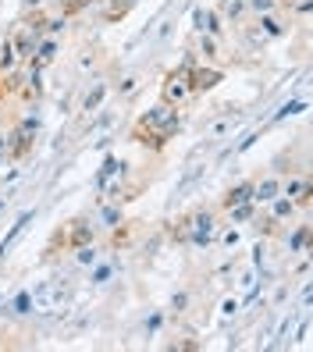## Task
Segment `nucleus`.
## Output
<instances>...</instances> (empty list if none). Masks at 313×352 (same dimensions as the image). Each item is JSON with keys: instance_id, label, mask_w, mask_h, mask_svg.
<instances>
[{"instance_id": "obj_1", "label": "nucleus", "mask_w": 313, "mask_h": 352, "mask_svg": "<svg viewBox=\"0 0 313 352\" xmlns=\"http://www.w3.org/2000/svg\"><path fill=\"white\" fill-rule=\"evenodd\" d=\"M182 132V107H171V103H153L146 114H139L136 118V125H132V142H139V146H146V150H153V153H160L168 142L175 139Z\"/></svg>"}, {"instance_id": "obj_2", "label": "nucleus", "mask_w": 313, "mask_h": 352, "mask_svg": "<svg viewBox=\"0 0 313 352\" xmlns=\"http://www.w3.org/2000/svg\"><path fill=\"white\" fill-rule=\"evenodd\" d=\"M196 60H199L196 50H189L168 75H164V82H160V100L164 103H171V107H189V103L196 100L193 89H189V68L196 65Z\"/></svg>"}, {"instance_id": "obj_3", "label": "nucleus", "mask_w": 313, "mask_h": 352, "mask_svg": "<svg viewBox=\"0 0 313 352\" xmlns=\"http://www.w3.org/2000/svg\"><path fill=\"white\" fill-rule=\"evenodd\" d=\"M36 135H39V114H25L18 125L0 139V146H4V157L11 164H25L32 157V146H36Z\"/></svg>"}, {"instance_id": "obj_4", "label": "nucleus", "mask_w": 313, "mask_h": 352, "mask_svg": "<svg viewBox=\"0 0 313 352\" xmlns=\"http://www.w3.org/2000/svg\"><path fill=\"white\" fill-rule=\"evenodd\" d=\"M29 299H32V314L36 317H54V314H65L72 292L61 288L57 281H39L36 288H29Z\"/></svg>"}, {"instance_id": "obj_5", "label": "nucleus", "mask_w": 313, "mask_h": 352, "mask_svg": "<svg viewBox=\"0 0 313 352\" xmlns=\"http://www.w3.org/2000/svg\"><path fill=\"white\" fill-rule=\"evenodd\" d=\"M292 32V11H270V14H257V22L249 25V43L263 47V43H274V39Z\"/></svg>"}, {"instance_id": "obj_6", "label": "nucleus", "mask_w": 313, "mask_h": 352, "mask_svg": "<svg viewBox=\"0 0 313 352\" xmlns=\"http://www.w3.org/2000/svg\"><path fill=\"white\" fill-rule=\"evenodd\" d=\"M185 224H189V245L196 250H206L214 242V232H217V214L211 206H196L193 214H185Z\"/></svg>"}, {"instance_id": "obj_7", "label": "nucleus", "mask_w": 313, "mask_h": 352, "mask_svg": "<svg viewBox=\"0 0 313 352\" xmlns=\"http://www.w3.org/2000/svg\"><path fill=\"white\" fill-rule=\"evenodd\" d=\"M242 114L235 107H224L221 114H214L211 121L203 125V142H221V139H232V132L239 129Z\"/></svg>"}, {"instance_id": "obj_8", "label": "nucleus", "mask_w": 313, "mask_h": 352, "mask_svg": "<svg viewBox=\"0 0 313 352\" xmlns=\"http://www.w3.org/2000/svg\"><path fill=\"white\" fill-rule=\"evenodd\" d=\"M221 82H224V68L203 65V60H196V65L189 68V89H193V96H203V93L217 89Z\"/></svg>"}, {"instance_id": "obj_9", "label": "nucleus", "mask_w": 313, "mask_h": 352, "mask_svg": "<svg viewBox=\"0 0 313 352\" xmlns=\"http://www.w3.org/2000/svg\"><path fill=\"white\" fill-rule=\"evenodd\" d=\"M65 239H68V250H78V245H89L96 239V228L89 224V217H72L65 228Z\"/></svg>"}, {"instance_id": "obj_10", "label": "nucleus", "mask_w": 313, "mask_h": 352, "mask_svg": "<svg viewBox=\"0 0 313 352\" xmlns=\"http://www.w3.org/2000/svg\"><path fill=\"white\" fill-rule=\"evenodd\" d=\"M193 32H211V36L221 39L224 22H221L217 8H193Z\"/></svg>"}, {"instance_id": "obj_11", "label": "nucleus", "mask_w": 313, "mask_h": 352, "mask_svg": "<svg viewBox=\"0 0 313 352\" xmlns=\"http://www.w3.org/2000/svg\"><path fill=\"white\" fill-rule=\"evenodd\" d=\"M32 217H36V210H22V214H18V217L11 221V228L4 232V239H0V263H4V256L11 253V245H14L18 239H22V232L32 224Z\"/></svg>"}, {"instance_id": "obj_12", "label": "nucleus", "mask_w": 313, "mask_h": 352, "mask_svg": "<svg viewBox=\"0 0 313 352\" xmlns=\"http://www.w3.org/2000/svg\"><path fill=\"white\" fill-rule=\"evenodd\" d=\"M107 96H111V86L100 78V82H93V86L86 89V96H82V103H78V111L86 114V118H93L103 107V100H107Z\"/></svg>"}, {"instance_id": "obj_13", "label": "nucleus", "mask_w": 313, "mask_h": 352, "mask_svg": "<svg viewBox=\"0 0 313 352\" xmlns=\"http://www.w3.org/2000/svg\"><path fill=\"white\" fill-rule=\"evenodd\" d=\"M274 196H281V178H278V175H263V178L253 182V203H257V206L270 203Z\"/></svg>"}, {"instance_id": "obj_14", "label": "nucleus", "mask_w": 313, "mask_h": 352, "mask_svg": "<svg viewBox=\"0 0 313 352\" xmlns=\"http://www.w3.org/2000/svg\"><path fill=\"white\" fill-rule=\"evenodd\" d=\"M57 50H61L57 36H43V39L36 43V50H32V65H39V68L54 65V60H57ZM25 65H29V60H25Z\"/></svg>"}, {"instance_id": "obj_15", "label": "nucleus", "mask_w": 313, "mask_h": 352, "mask_svg": "<svg viewBox=\"0 0 313 352\" xmlns=\"http://www.w3.org/2000/svg\"><path fill=\"white\" fill-rule=\"evenodd\" d=\"M239 203H253V178H242L239 185H232V189L221 196V210H228V206H239Z\"/></svg>"}, {"instance_id": "obj_16", "label": "nucleus", "mask_w": 313, "mask_h": 352, "mask_svg": "<svg viewBox=\"0 0 313 352\" xmlns=\"http://www.w3.org/2000/svg\"><path fill=\"white\" fill-rule=\"evenodd\" d=\"M306 107H310V103H306V96H292V100H285L281 107H278L274 114L267 118V125H278V121H285V118H296V114H303Z\"/></svg>"}, {"instance_id": "obj_17", "label": "nucleus", "mask_w": 313, "mask_h": 352, "mask_svg": "<svg viewBox=\"0 0 313 352\" xmlns=\"http://www.w3.org/2000/svg\"><path fill=\"white\" fill-rule=\"evenodd\" d=\"M114 175H125V164H121L114 153H107V157H103V164H100V171H96V192H100Z\"/></svg>"}, {"instance_id": "obj_18", "label": "nucleus", "mask_w": 313, "mask_h": 352, "mask_svg": "<svg viewBox=\"0 0 313 352\" xmlns=\"http://www.w3.org/2000/svg\"><path fill=\"white\" fill-rule=\"evenodd\" d=\"M267 206H270V210H267V214H270V217H274L278 224H285V221H292V217H296V203H292L288 196H274V199H270Z\"/></svg>"}, {"instance_id": "obj_19", "label": "nucleus", "mask_w": 313, "mask_h": 352, "mask_svg": "<svg viewBox=\"0 0 313 352\" xmlns=\"http://www.w3.org/2000/svg\"><path fill=\"white\" fill-rule=\"evenodd\" d=\"M100 221H103V228H111V232H118V228H125V214H121V203H103L100 206Z\"/></svg>"}, {"instance_id": "obj_20", "label": "nucleus", "mask_w": 313, "mask_h": 352, "mask_svg": "<svg viewBox=\"0 0 313 352\" xmlns=\"http://www.w3.org/2000/svg\"><path fill=\"white\" fill-rule=\"evenodd\" d=\"M306 189H310V178H303V175H288V178H281V196H288L292 203H296Z\"/></svg>"}, {"instance_id": "obj_21", "label": "nucleus", "mask_w": 313, "mask_h": 352, "mask_svg": "<svg viewBox=\"0 0 313 352\" xmlns=\"http://www.w3.org/2000/svg\"><path fill=\"white\" fill-rule=\"evenodd\" d=\"M288 253H310V224H299L292 235H285Z\"/></svg>"}, {"instance_id": "obj_22", "label": "nucleus", "mask_w": 313, "mask_h": 352, "mask_svg": "<svg viewBox=\"0 0 313 352\" xmlns=\"http://www.w3.org/2000/svg\"><path fill=\"white\" fill-rule=\"evenodd\" d=\"M217 14H221V22H242L246 18V0H221Z\"/></svg>"}, {"instance_id": "obj_23", "label": "nucleus", "mask_w": 313, "mask_h": 352, "mask_svg": "<svg viewBox=\"0 0 313 352\" xmlns=\"http://www.w3.org/2000/svg\"><path fill=\"white\" fill-rule=\"evenodd\" d=\"M196 54H203V60H214V57L221 54L217 36H211V32H196Z\"/></svg>"}, {"instance_id": "obj_24", "label": "nucleus", "mask_w": 313, "mask_h": 352, "mask_svg": "<svg viewBox=\"0 0 313 352\" xmlns=\"http://www.w3.org/2000/svg\"><path fill=\"white\" fill-rule=\"evenodd\" d=\"M111 278H114V263H111V260H96V263L89 267V285L100 288V285H107Z\"/></svg>"}, {"instance_id": "obj_25", "label": "nucleus", "mask_w": 313, "mask_h": 352, "mask_svg": "<svg viewBox=\"0 0 313 352\" xmlns=\"http://www.w3.org/2000/svg\"><path fill=\"white\" fill-rule=\"evenodd\" d=\"M257 210H260V206L257 203H239V206H228V217H232V224H249V221H253L257 217Z\"/></svg>"}, {"instance_id": "obj_26", "label": "nucleus", "mask_w": 313, "mask_h": 352, "mask_svg": "<svg viewBox=\"0 0 313 352\" xmlns=\"http://www.w3.org/2000/svg\"><path fill=\"white\" fill-rule=\"evenodd\" d=\"M136 4H139V0H111V8L103 11V22H107V25H111V22H121V18L129 14Z\"/></svg>"}, {"instance_id": "obj_27", "label": "nucleus", "mask_w": 313, "mask_h": 352, "mask_svg": "<svg viewBox=\"0 0 313 352\" xmlns=\"http://www.w3.org/2000/svg\"><path fill=\"white\" fill-rule=\"evenodd\" d=\"M22 60H18V54H14V47H11V36L0 43V75H8V72H14Z\"/></svg>"}, {"instance_id": "obj_28", "label": "nucleus", "mask_w": 313, "mask_h": 352, "mask_svg": "<svg viewBox=\"0 0 313 352\" xmlns=\"http://www.w3.org/2000/svg\"><path fill=\"white\" fill-rule=\"evenodd\" d=\"M285 4H281V0H246V11L249 14H270V11H281Z\"/></svg>"}, {"instance_id": "obj_29", "label": "nucleus", "mask_w": 313, "mask_h": 352, "mask_svg": "<svg viewBox=\"0 0 313 352\" xmlns=\"http://www.w3.org/2000/svg\"><path fill=\"white\" fill-rule=\"evenodd\" d=\"M75 253V260L82 263V267H93L96 260H100V250H96V245L89 242V245H78V250H72Z\"/></svg>"}, {"instance_id": "obj_30", "label": "nucleus", "mask_w": 313, "mask_h": 352, "mask_svg": "<svg viewBox=\"0 0 313 352\" xmlns=\"http://www.w3.org/2000/svg\"><path fill=\"white\" fill-rule=\"evenodd\" d=\"M139 82H142V78H139L136 72H132V75H125V78L118 82V100H125V96H132V93L139 89Z\"/></svg>"}, {"instance_id": "obj_31", "label": "nucleus", "mask_w": 313, "mask_h": 352, "mask_svg": "<svg viewBox=\"0 0 313 352\" xmlns=\"http://www.w3.org/2000/svg\"><path fill=\"white\" fill-rule=\"evenodd\" d=\"M89 4H93V0H61V14H65V18H75V14L86 11Z\"/></svg>"}, {"instance_id": "obj_32", "label": "nucleus", "mask_w": 313, "mask_h": 352, "mask_svg": "<svg viewBox=\"0 0 313 352\" xmlns=\"http://www.w3.org/2000/svg\"><path fill=\"white\" fill-rule=\"evenodd\" d=\"M171 242H178V245H189V224H185V217H178L175 221V228H171Z\"/></svg>"}, {"instance_id": "obj_33", "label": "nucleus", "mask_w": 313, "mask_h": 352, "mask_svg": "<svg viewBox=\"0 0 313 352\" xmlns=\"http://www.w3.org/2000/svg\"><path fill=\"white\" fill-rule=\"evenodd\" d=\"M11 314H18V317L32 314V299H29V292H18V296H14V302H11Z\"/></svg>"}, {"instance_id": "obj_34", "label": "nucleus", "mask_w": 313, "mask_h": 352, "mask_svg": "<svg viewBox=\"0 0 313 352\" xmlns=\"http://www.w3.org/2000/svg\"><path fill=\"white\" fill-rule=\"evenodd\" d=\"M239 242H242V232H239V224H235V228H224V232H221V245H224V250H235Z\"/></svg>"}, {"instance_id": "obj_35", "label": "nucleus", "mask_w": 313, "mask_h": 352, "mask_svg": "<svg viewBox=\"0 0 313 352\" xmlns=\"http://www.w3.org/2000/svg\"><path fill=\"white\" fill-rule=\"evenodd\" d=\"M260 132H263V129H253V132H246L239 146H232V153H246V150H249V146H253V142L260 139Z\"/></svg>"}, {"instance_id": "obj_36", "label": "nucleus", "mask_w": 313, "mask_h": 352, "mask_svg": "<svg viewBox=\"0 0 313 352\" xmlns=\"http://www.w3.org/2000/svg\"><path fill=\"white\" fill-rule=\"evenodd\" d=\"M253 267H257V271H263V267H267V245L263 242L253 245Z\"/></svg>"}, {"instance_id": "obj_37", "label": "nucleus", "mask_w": 313, "mask_h": 352, "mask_svg": "<svg viewBox=\"0 0 313 352\" xmlns=\"http://www.w3.org/2000/svg\"><path fill=\"white\" fill-rule=\"evenodd\" d=\"M160 324H164V314L157 309V314H150V320H146V338H153L157 331H160Z\"/></svg>"}, {"instance_id": "obj_38", "label": "nucleus", "mask_w": 313, "mask_h": 352, "mask_svg": "<svg viewBox=\"0 0 313 352\" xmlns=\"http://www.w3.org/2000/svg\"><path fill=\"white\" fill-rule=\"evenodd\" d=\"M185 306H189V292H178V296L171 299V314L182 317V314H185Z\"/></svg>"}, {"instance_id": "obj_39", "label": "nucleus", "mask_w": 313, "mask_h": 352, "mask_svg": "<svg viewBox=\"0 0 313 352\" xmlns=\"http://www.w3.org/2000/svg\"><path fill=\"white\" fill-rule=\"evenodd\" d=\"M235 314H239V302L235 299H224L221 302V317H235Z\"/></svg>"}, {"instance_id": "obj_40", "label": "nucleus", "mask_w": 313, "mask_h": 352, "mask_svg": "<svg viewBox=\"0 0 313 352\" xmlns=\"http://www.w3.org/2000/svg\"><path fill=\"white\" fill-rule=\"evenodd\" d=\"M171 349H175V352H196L199 342H171Z\"/></svg>"}, {"instance_id": "obj_41", "label": "nucleus", "mask_w": 313, "mask_h": 352, "mask_svg": "<svg viewBox=\"0 0 313 352\" xmlns=\"http://www.w3.org/2000/svg\"><path fill=\"white\" fill-rule=\"evenodd\" d=\"M296 338H299V342H306V338H310V317H303V320H299V331H296Z\"/></svg>"}, {"instance_id": "obj_42", "label": "nucleus", "mask_w": 313, "mask_h": 352, "mask_svg": "<svg viewBox=\"0 0 313 352\" xmlns=\"http://www.w3.org/2000/svg\"><path fill=\"white\" fill-rule=\"evenodd\" d=\"M18 175H22V168H18V164H14V168L8 171V178H4V185H14V182H18Z\"/></svg>"}, {"instance_id": "obj_43", "label": "nucleus", "mask_w": 313, "mask_h": 352, "mask_svg": "<svg viewBox=\"0 0 313 352\" xmlns=\"http://www.w3.org/2000/svg\"><path fill=\"white\" fill-rule=\"evenodd\" d=\"M22 4H25V11L32 8V11H39V8H43V0H22Z\"/></svg>"}, {"instance_id": "obj_44", "label": "nucleus", "mask_w": 313, "mask_h": 352, "mask_svg": "<svg viewBox=\"0 0 313 352\" xmlns=\"http://www.w3.org/2000/svg\"><path fill=\"white\" fill-rule=\"evenodd\" d=\"M4 160H8V157H4V146H0V168H4Z\"/></svg>"}, {"instance_id": "obj_45", "label": "nucleus", "mask_w": 313, "mask_h": 352, "mask_svg": "<svg viewBox=\"0 0 313 352\" xmlns=\"http://www.w3.org/2000/svg\"><path fill=\"white\" fill-rule=\"evenodd\" d=\"M4 206H8V196H0V210H4Z\"/></svg>"}, {"instance_id": "obj_46", "label": "nucleus", "mask_w": 313, "mask_h": 352, "mask_svg": "<svg viewBox=\"0 0 313 352\" xmlns=\"http://www.w3.org/2000/svg\"><path fill=\"white\" fill-rule=\"evenodd\" d=\"M281 4H292V0H281Z\"/></svg>"}, {"instance_id": "obj_47", "label": "nucleus", "mask_w": 313, "mask_h": 352, "mask_svg": "<svg viewBox=\"0 0 313 352\" xmlns=\"http://www.w3.org/2000/svg\"><path fill=\"white\" fill-rule=\"evenodd\" d=\"M0 302H4V296H0Z\"/></svg>"}]
</instances>
